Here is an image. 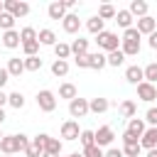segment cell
<instances>
[{
    "instance_id": "24",
    "label": "cell",
    "mask_w": 157,
    "mask_h": 157,
    "mask_svg": "<svg viewBox=\"0 0 157 157\" xmlns=\"http://www.w3.org/2000/svg\"><path fill=\"white\" fill-rule=\"evenodd\" d=\"M103 25H105V22H103V20H101L98 15H93V17H91V20L86 22V29H88L91 34H96V37H98V34L103 32Z\"/></svg>"
},
{
    "instance_id": "27",
    "label": "cell",
    "mask_w": 157,
    "mask_h": 157,
    "mask_svg": "<svg viewBox=\"0 0 157 157\" xmlns=\"http://www.w3.org/2000/svg\"><path fill=\"white\" fill-rule=\"evenodd\" d=\"M135 113H137V105H135L132 101H123V103H120V115H123V118H130V120H132Z\"/></svg>"
},
{
    "instance_id": "38",
    "label": "cell",
    "mask_w": 157,
    "mask_h": 157,
    "mask_svg": "<svg viewBox=\"0 0 157 157\" xmlns=\"http://www.w3.org/2000/svg\"><path fill=\"white\" fill-rule=\"evenodd\" d=\"M140 32H137V27H130V29H125L123 32V42H140Z\"/></svg>"
},
{
    "instance_id": "39",
    "label": "cell",
    "mask_w": 157,
    "mask_h": 157,
    "mask_svg": "<svg viewBox=\"0 0 157 157\" xmlns=\"http://www.w3.org/2000/svg\"><path fill=\"white\" fill-rule=\"evenodd\" d=\"M44 152L61 155V140H56V137H49V142H47V150H44Z\"/></svg>"
},
{
    "instance_id": "7",
    "label": "cell",
    "mask_w": 157,
    "mask_h": 157,
    "mask_svg": "<svg viewBox=\"0 0 157 157\" xmlns=\"http://www.w3.org/2000/svg\"><path fill=\"white\" fill-rule=\"evenodd\" d=\"M105 64H108V56H105L103 52H93V54H86V69H96V71H101Z\"/></svg>"
},
{
    "instance_id": "49",
    "label": "cell",
    "mask_w": 157,
    "mask_h": 157,
    "mask_svg": "<svg viewBox=\"0 0 157 157\" xmlns=\"http://www.w3.org/2000/svg\"><path fill=\"white\" fill-rule=\"evenodd\" d=\"M150 47H152V49H157V32H152V34H150Z\"/></svg>"
},
{
    "instance_id": "54",
    "label": "cell",
    "mask_w": 157,
    "mask_h": 157,
    "mask_svg": "<svg viewBox=\"0 0 157 157\" xmlns=\"http://www.w3.org/2000/svg\"><path fill=\"white\" fill-rule=\"evenodd\" d=\"M42 157H61V155H52V152H44Z\"/></svg>"
},
{
    "instance_id": "46",
    "label": "cell",
    "mask_w": 157,
    "mask_h": 157,
    "mask_svg": "<svg viewBox=\"0 0 157 157\" xmlns=\"http://www.w3.org/2000/svg\"><path fill=\"white\" fill-rule=\"evenodd\" d=\"M10 81V74H7V69H0V91H2V86Z\"/></svg>"
},
{
    "instance_id": "41",
    "label": "cell",
    "mask_w": 157,
    "mask_h": 157,
    "mask_svg": "<svg viewBox=\"0 0 157 157\" xmlns=\"http://www.w3.org/2000/svg\"><path fill=\"white\" fill-rule=\"evenodd\" d=\"M22 52H25L27 56H37V52H39V42H27V44H22Z\"/></svg>"
},
{
    "instance_id": "11",
    "label": "cell",
    "mask_w": 157,
    "mask_h": 157,
    "mask_svg": "<svg viewBox=\"0 0 157 157\" xmlns=\"http://www.w3.org/2000/svg\"><path fill=\"white\" fill-rule=\"evenodd\" d=\"M137 32L150 37L152 32H157V20L150 17V15H147V17H140V20H137Z\"/></svg>"
},
{
    "instance_id": "30",
    "label": "cell",
    "mask_w": 157,
    "mask_h": 157,
    "mask_svg": "<svg viewBox=\"0 0 157 157\" xmlns=\"http://www.w3.org/2000/svg\"><path fill=\"white\" fill-rule=\"evenodd\" d=\"M49 137H52V135H47V132H39V135H34V137H32V145H34V147H37V150H39V152L44 155V150H47V142H49Z\"/></svg>"
},
{
    "instance_id": "19",
    "label": "cell",
    "mask_w": 157,
    "mask_h": 157,
    "mask_svg": "<svg viewBox=\"0 0 157 157\" xmlns=\"http://www.w3.org/2000/svg\"><path fill=\"white\" fill-rule=\"evenodd\" d=\"M88 108H91V113L98 115V113H105V110L110 108V103H108V98H101V96H98V98H91V101H88Z\"/></svg>"
},
{
    "instance_id": "51",
    "label": "cell",
    "mask_w": 157,
    "mask_h": 157,
    "mask_svg": "<svg viewBox=\"0 0 157 157\" xmlns=\"http://www.w3.org/2000/svg\"><path fill=\"white\" fill-rule=\"evenodd\" d=\"M74 5H76V0H64V7H66V10H71Z\"/></svg>"
},
{
    "instance_id": "1",
    "label": "cell",
    "mask_w": 157,
    "mask_h": 157,
    "mask_svg": "<svg viewBox=\"0 0 157 157\" xmlns=\"http://www.w3.org/2000/svg\"><path fill=\"white\" fill-rule=\"evenodd\" d=\"M29 137L27 135H5L2 140H0V152L2 155H17V152H25L27 147H29Z\"/></svg>"
},
{
    "instance_id": "17",
    "label": "cell",
    "mask_w": 157,
    "mask_h": 157,
    "mask_svg": "<svg viewBox=\"0 0 157 157\" xmlns=\"http://www.w3.org/2000/svg\"><path fill=\"white\" fill-rule=\"evenodd\" d=\"M71 54H74V56H86V54H88V39H83V37L74 39V42H71Z\"/></svg>"
},
{
    "instance_id": "56",
    "label": "cell",
    "mask_w": 157,
    "mask_h": 157,
    "mask_svg": "<svg viewBox=\"0 0 157 157\" xmlns=\"http://www.w3.org/2000/svg\"><path fill=\"white\" fill-rule=\"evenodd\" d=\"M69 157H83V152H74V155H69Z\"/></svg>"
},
{
    "instance_id": "44",
    "label": "cell",
    "mask_w": 157,
    "mask_h": 157,
    "mask_svg": "<svg viewBox=\"0 0 157 157\" xmlns=\"http://www.w3.org/2000/svg\"><path fill=\"white\" fill-rule=\"evenodd\" d=\"M135 142H140V140H137L135 135H130V132L125 130V132H123V145H135Z\"/></svg>"
},
{
    "instance_id": "34",
    "label": "cell",
    "mask_w": 157,
    "mask_h": 157,
    "mask_svg": "<svg viewBox=\"0 0 157 157\" xmlns=\"http://www.w3.org/2000/svg\"><path fill=\"white\" fill-rule=\"evenodd\" d=\"M123 61H125V54H123L120 49H115V52H110V54H108V66H115V69H118Z\"/></svg>"
},
{
    "instance_id": "28",
    "label": "cell",
    "mask_w": 157,
    "mask_h": 157,
    "mask_svg": "<svg viewBox=\"0 0 157 157\" xmlns=\"http://www.w3.org/2000/svg\"><path fill=\"white\" fill-rule=\"evenodd\" d=\"M37 29L34 27H22L20 29V39H22V44H27V42H37Z\"/></svg>"
},
{
    "instance_id": "33",
    "label": "cell",
    "mask_w": 157,
    "mask_h": 157,
    "mask_svg": "<svg viewBox=\"0 0 157 157\" xmlns=\"http://www.w3.org/2000/svg\"><path fill=\"white\" fill-rule=\"evenodd\" d=\"M115 12H118V10H115L113 5H108V2L98 7V17H101L103 22H105V20H110V17H115Z\"/></svg>"
},
{
    "instance_id": "31",
    "label": "cell",
    "mask_w": 157,
    "mask_h": 157,
    "mask_svg": "<svg viewBox=\"0 0 157 157\" xmlns=\"http://www.w3.org/2000/svg\"><path fill=\"white\" fill-rule=\"evenodd\" d=\"M52 74H54V76H66V74H69V61L56 59V61L52 64Z\"/></svg>"
},
{
    "instance_id": "14",
    "label": "cell",
    "mask_w": 157,
    "mask_h": 157,
    "mask_svg": "<svg viewBox=\"0 0 157 157\" xmlns=\"http://www.w3.org/2000/svg\"><path fill=\"white\" fill-rule=\"evenodd\" d=\"M125 78L137 86V83L145 81V69H140V66H128V69H125Z\"/></svg>"
},
{
    "instance_id": "26",
    "label": "cell",
    "mask_w": 157,
    "mask_h": 157,
    "mask_svg": "<svg viewBox=\"0 0 157 157\" xmlns=\"http://www.w3.org/2000/svg\"><path fill=\"white\" fill-rule=\"evenodd\" d=\"M54 54H56V59H61V61H66V59L71 56V44H64V42H56V47H54Z\"/></svg>"
},
{
    "instance_id": "40",
    "label": "cell",
    "mask_w": 157,
    "mask_h": 157,
    "mask_svg": "<svg viewBox=\"0 0 157 157\" xmlns=\"http://www.w3.org/2000/svg\"><path fill=\"white\" fill-rule=\"evenodd\" d=\"M12 25H15V17H12L10 12H2V15H0V27H2L5 32H10Z\"/></svg>"
},
{
    "instance_id": "21",
    "label": "cell",
    "mask_w": 157,
    "mask_h": 157,
    "mask_svg": "<svg viewBox=\"0 0 157 157\" xmlns=\"http://www.w3.org/2000/svg\"><path fill=\"white\" fill-rule=\"evenodd\" d=\"M145 130H147V128H145V120H140V118H132V120L128 123V132H130V135H135L137 140L142 137V132H145Z\"/></svg>"
},
{
    "instance_id": "57",
    "label": "cell",
    "mask_w": 157,
    "mask_h": 157,
    "mask_svg": "<svg viewBox=\"0 0 157 157\" xmlns=\"http://www.w3.org/2000/svg\"><path fill=\"white\" fill-rule=\"evenodd\" d=\"M2 137H5V135H2V132H0V140H2Z\"/></svg>"
},
{
    "instance_id": "43",
    "label": "cell",
    "mask_w": 157,
    "mask_h": 157,
    "mask_svg": "<svg viewBox=\"0 0 157 157\" xmlns=\"http://www.w3.org/2000/svg\"><path fill=\"white\" fill-rule=\"evenodd\" d=\"M145 120L150 123V128H157V108H147V113H145Z\"/></svg>"
},
{
    "instance_id": "18",
    "label": "cell",
    "mask_w": 157,
    "mask_h": 157,
    "mask_svg": "<svg viewBox=\"0 0 157 157\" xmlns=\"http://www.w3.org/2000/svg\"><path fill=\"white\" fill-rule=\"evenodd\" d=\"M5 69H7V74H10V76H20V74L25 71V59L12 56V59L7 61V66H5Z\"/></svg>"
},
{
    "instance_id": "4",
    "label": "cell",
    "mask_w": 157,
    "mask_h": 157,
    "mask_svg": "<svg viewBox=\"0 0 157 157\" xmlns=\"http://www.w3.org/2000/svg\"><path fill=\"white\" fill-rule=\"evenodd\" d=\"M5 12H10L15 20H20V17H25L29 12V5L22 2V0H5Z\"/></svg>"
},
{
    "instance_id": "47",
    "label": "cell",
    "mask_w": 157,
    "mask_h": 157,
    "mask_svg": "<svg viewBox=\"0 0 157 157\" xmlns=\"http://www.w3.org/2000/svg\"><path fill=\"white\" fill-rule=\"evenodd\" d=\"M105 157H125V155H123V150H118V147H110V150L105 152Z\"/></svg>"
},
{
    "instance_id": "35",
    "label": "cell",
    "mask_w": 157,
    "mask_h": 157,
    "mask_svg": "<svg viewBox=\"0 0 157 157\" xmlns=\"http://www.w3.org/2000/svg\"><path fill=\"white\" fill-rule=\"evenodd\" d=\"M81 145H83V150L86 147H91V145H96V132L93 130H81Z\"/></svg>"
},
{
    "instance_id": "48",
    "label": "cell",
    "mask_w": 157,
    "mask_h": 157,
    "mask_svg": "<svg viewBox=\"0 0 157 157\" xmlns=\"http://www.w3.org/2000/svg\"><path fill=\"white\" fill-rule=\"evenodd\" d=\"M76 66L78 69H86V56H76Z\"/></svg>"
},
{
    "instance_id": "59",
    "label": "cell",
    "mask_w": 157,
    "mask_h": 157,
    "mask_svg": "<svg viewBox=\"0 0 157 157\" xmlns=\"http://www.w3.org/2000/svg\"><path fill=\"white\" fill-rule=\"evenodd\" d=\"M155 20H157V17H155Z\"/></svg>"
},
{
    "instance_id": "23",
    "label": "cell",
    "mask_w": 157,
    "mask_h": 157,
    "mask_svg": "<svg viewBox=\"0 0 157 157\" xmlns=\"http://www.w3.org/2000/svg\"><path fill=\"white\" fill-rule=\"evenodd\" d=\"M59 98H66L69 103H71L74 98H78L76 86H74V83H61V86H59Z\"/></svg>"
},
{
    "instance_id": "22",
    "label": "cell",
    "mask_w": 157,
    "mask_h": 157,
    "mask_svg": "<svg viewBox=\"0 0 157 157\" xmlns=\"http://www.w3.org/2000/svg\"><path fill=\"white\" fill-rule=\"evenodd\" d=\"M37 42H39V44H47V47H56V34H54L52 29H39Z\"/></svg>"
},
{
    "instance_id": "12",
    "label": "cell",
    "mask_w": 157,
    "mask_h": 157,
    "mask_svg": "<svg viewBox=\"0 0 157 157\" xmlns=\"http://www.w3.org/2000/svg\"><path fill=\"white\" fill-rule=\"evenodd\" d=\"M140 147H145V150H155V147H157V128H147V130L142 132Z\"/></svg>"
},
{
    "instance_id": "36",
    "label": "cell",
    "mask_w": 157,
    "mask_h": 157,
    "mask_svg": "<svg viewBox=\"0 0 157 157\" xmlns=\"http://www.w3.org/2000/svg\"><path fill=\"white\" fill-rule=\"evenodd\" d=\"M42 69V59L39 56H27L25 59V71H39Z\"/></svg>"
},
{
    "instance_id": "55",
    "label": "cell",
    "mask_w": 157,
    "mask_h": 157,
    "mask_svg": "<svg viewBox=\"0 0 157 157\" xmlns=\"http://www.w3.org/2000/svg\"><path fill=\"white\" fill-rule=\"evenodd\" d=\"M5 12V0H0V15Z\"/></svg>"
},
{
    "instance_id": "29",
    "label": "cell",
    "mask_w": 157,
    "mask_h": 157,
    "mask_svg": "<svg viewBox=\"0 0 157 157\" xmlns=\"http://www.w3.org/2000/svg\"><path fill=\"white\" fill-rule=\"evenodd\" d=\"M7 103H10L15 110H20V108H25V96H22L20 91H15V93H7Z\"/></svg>"
},
{
    "instance_id": "45",
    "label": "cell",
    "mask_w": 157,
    "mask_h": 157,
    "mask_svg": "<svg viewBox=\"0 0 157 157\" xmlns=\"http://www.w3.org/2000/svg\"><path fill=\"white\" fill-rule=\"evenodd\" d=\"M25 155H27V157H42V152H39V150H37L32 142H29V147L25 150Z\"/></svg>"
},
{
    "instance_id": "50",
    "label": "cell",
    "mask_w": 157,
    "mask_h": 157,
    "mask_svg": "<svg viewBox=\"0 0 157 157\" xmlns=\"http://www.w3.org/2000/svg\"><path fill=\"white\" fill-rule=\"evenodd\" d=\"M5 103H7V93H5V91H0V108H2Z\"/></svg>"
},
{
    "instance_id": "6",
    "label": "cell",
    "mask_w": 157,
    "mask_h": 157,
    "mask_svg": "<svg viewBox=\"0 0 157 157\" xmlns=\"http://www.w3.org/2000/svg\"><path fill=\"white\" fill-rule=\"evenodd\" d=\"M86 113H91L86 98H74V101L69 103V115H71V118H83Z\"/></svg>"
},
{
    "instance_id": "20",
    "label": "cell",
    "mask_w": 157,
    "mask_h": 157,
    "mask_svg": "<svg viewBox=\"0 0 157 157\" xmlns=\"http://www.w3.org/2000/svg\"><path fill=\"white\" fill-rule=\"evenodd\" d=\"M115 22H118V27L130 29V27H132V15H130V10H118V12H115Z\"/></svg>"
},
{
    "instance_id": "16",
    "label": "cell",
    "mask_w": 157,
    "mask_h": 157,
    "mask_svg": "<svg viewBox=\"0 0 157 157\" xmlns=\"http://www.w3.org/2000/svg\"><path fill=\"white\" fill-rule=\"evenodd\" d=\"M128 10H130V15L137 17V20H140V17H147V2H145V0H132Z\"/></svg>"
},
{
    "instance_id": "3",
    "label": "cell",
    "mask_w": 157,
    "mask_h": 157,
    "mask_svg": "<svg viewBox=\"0 0 157 157\" xmlns=\"http://www.w3.org/2000/svg\"><path fill=\"white\" fill-rule=\"evenodd\" d=\"M37 105H39V110H44V113H52L54 108H56V96L52 93V91H39L37 93Z\"/></svg>"
},
{
    "instance_id": "52",
    "label": "cell",
    "mask_w": 157,
    "mask_h": 157,
    "mask_svg": "<svg viewBox=\"0 0 157 157\" xmlns=\"http://www.w3.org/2000/svg\"><path fill=\"white\" fill-rule=\"evenodd\" d=\"M147 157H157V147L155 150H147Z\"/></svg>"
},
{
    "instance_id": "13",
    "label": "cell",
    "mask_w": 157,
    "mask_h": 157,
    "mask_svg": "<svg viewBox=\"0 0 157 157\" xmlns=\"http://www.w3.org/2000/svg\"><path fill=\"white\" fill-rule=\"evenodd\" d=\"M47 15H49V20H64V17H66V7H64V0L49 2V7H47Z\"/></svg>"
},
{
    "instance_id": "10",
    "label": "cell",
    "mask_w": 157,
    "mask_h": 157,
    "mask_svg": "<svg viewBox=\"0 0 157 157\" xmlns=\"http://www.w3.org/2000/svg\"><path fill=\"white\" fill-rule=\"evenodd\" d=\"M61 137H64V140H69V142H71V140H78V137H81L78 123H76V120H66V123L61 125Z\"/></svg>"
},
{
    "instance_id": "8",
    "label": "cell",
    "mask_w": 157,
    "mask_h": 157,
    "mask_svg": "<svg viewBox=\"0 0 157 157\" xmlns=\"http://www.w3.org/2000/svg\"><path fill=\"white\" fill-rule=\"evenodd\" d=\"M113 137H115V132H113V128H110V125H101V128L96 130V145H98V147L110 145V142H113Z\"/></svg>"
},
{
    "instance_id": "9",
    "label": "cell",
    "mask_w": 157,
    "mask_h": 157,
    "mask_svg": "<svg viewBox=\"0 0 157 157\" xmlns=\"http://www.w3.org/2000/svg\"><path fill=\"white\" fill-rule=\"evenodd\" d=\"M61 27H64V32H66V34H76V32L81 29V20H78V15L66 12V17L61 20Z\"/></svg>"
},
{
    "instance_id": "32",
    "label": "cell",
    "mask_w": 157,
    "mask_h": 157,
    "mask_svg": "<svg viewBox=\"0 0 157 157\" xmlns=\"http://www.w3.org/2000/svg\"><path fill=\"white\" fill-rule=\"evenodd\" d=\"M145 81L147 83H157V61H150L145 66Z\"/></svg>"
},
{
    "instance_id": "42",
    "label": "cell",
    "mask_w": 157,
    "mask_h": 157,
    "mask_svg": "<svg viewBox=\"0 0 157 157\" xmlns=\"http://www.w3.org/2000/svg\"><path fill=\"white\" fill-rule=\"evenodd\" d=\"M83 157H105V152H103L98 145H91V147L83 150Z\"/></svg>"
},
{
    "instance_id": "5",
    "label": "cell",
    "mask_w": 157,
    "mask_h": 157,
    "mask_svg": "<svg viewBox=\"0 0 157 157\" xmlns=\"http://www.w3.org/2000/svg\"><path fill=\"white\" fill-rule=\"evenodd\" d=\"M137 98L145 101V103H152V101L157 98V86H155V83H147V81L137 83Z\"/></svg>"
},
{
    "instance_id": "15",
    "label": "cell",
    "mask_w": 157,
    "mask_h": 157,
    "mask_svg": "<svg viewBox=\"0 0 157 157\" xmlns=\"http://www.w3.org/2000/svg\"><path fill=\"white\" fill-rule=\"evenodd\" d=\"M2 44H5L7 49H15V47H20V44H22V39H20V32H17V29L2 32Z\"/></svg>"
},
{
    "instance_id": "25",
    "label": "cell",
    "mask_w": 157,
    "mask_h": 157,
    "mask_svg": "<svg viewBox=\"0 0 157 157\" xmlns=\"http://www.w3.org/2000/svg\"><path fill=\"white\" fill-rule=\"evenodd\" d=\"M120 52L125 56H137L140 54V42H120Z\"/></svg>"
},
{
    "instance_id": "53",
    "label": "cell",
    "mask_w": 157,
    "mask_h": 157,
    "mask_svg": "<svg viewBox=\"0 0 157 157\" xmlns=\"http://www.w3.org/2000/svg\"><path fill=\"white\" fill-rule=\"evenodd\" d=\"M2 123H5V110L0 108V125H2Z\"/></svg>"
},
{
    "instance_id": "37",
    "label": "cell",
    "mask_w": 157,
    "mask_h": 157,
    "mask_svg": "<svg viewBox=\"0 0 157 157\" xmlns=\"http://www.w3.org/2000/svg\"><path fill=\"white\" fill-rule=\"evenodd\" d=\"M140 152H142L140 142H135V145H123V155H125V157H140Z\"/></svg>"
},
{
    "instance_id": "58",
    "label": "cell",
    "mask_w": 157,
    "mask_h": 157,
    "mask_svg": "<svg viewBox=\"0 0 157 157\" xmlns=\"http://www.w3.org/2000/svg\"><path fill=\"white\" fill-rule=\"evenodd\" d=\"M2 157H12V155H2Z\"/></svg>"
},
{
    "instance_id": "2",
    "label": "cell",
    "mask_w": 157,
    "mask_h": 157,
    "mask_svg": "<svg viewBox=\"0 0 157 157\" xmlns=\"http://www.w3.org/2000/svg\"><path fill=\"white\" fill-rule=\"evenodd\" d=\"M96 42H98V49H103V52H115V49H120L118 44L123 42V39H118V34L115 32H108V29H103L98 37H96Z\"/></svg>"
}]
</instances>
